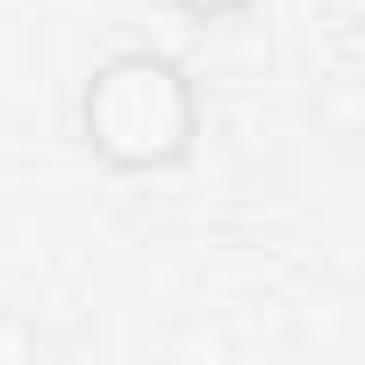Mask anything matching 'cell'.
<instances>
[{
  "mask_svg": "<svg viewBox=\"0 0 365 365\" xmlns=\"http://www.w3.org/2000/svg\"><path fill=\"white\" fill-rule=\"evenodd\" d=\"M79 143L122 172H179L201 143V86L165 51H108L79 86Z\"/></svg>",
  "mask_w": 365,
  "mask_h": 365,
  "instance_id": "obj_1",
  "label": "cell"
},
{
  "mask_svg": "<svg viewBox=\"0 0 365 365\" xmlns=\"http://www.w3.org/2000/svg\"><path fill=\"white\" fill-rule=\"evenodd\" d=\"M179 15H194V22H237V15H251L258 0H172Z\"/></svg>",
  "mask_w": 365,
  "mask_h": 365,
  "instance_id": "obj_2",
  "label": "cell"
}]
</instances>
